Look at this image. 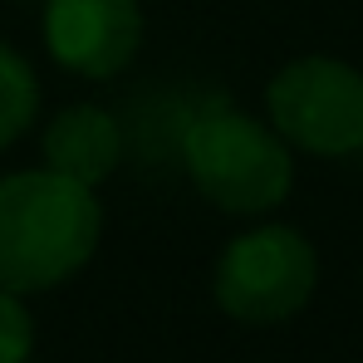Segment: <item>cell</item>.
<instances>
[{
    "label": "cell",
    "instance_id": "1",
    "mask_svg": "<svg viewBox=\"0 0 363 363\" xmlns=\"http://www.w3.org/2000/svg\"><path fill=\"white\" fill-rule=\"evenodd\" d=\"M104 236V206L94 186L30 167L0 177V290L40 295L74 280Z\"/></svg>",
    "mask_w": 363,
    "mask_h": 363
},
{
    "label": "cell",
    "instance_id": "2",
    "mask_svg": "<svg viewBox=\"0 0 363 363\" xmlns=\"http://www.w3.org/2000/svg\"><path fill=\"white\" fill-rule=\"evenodd\" d=\"M182 162L191 186L231 216H265L295 186L290 143L270 123L226 104L191 118L182 138Z\"/></svg>",
    "mask_w": 363,
    "mask_h": 363
},
{
    "label": "cell",
    "instance_id": "3",
    "mask_svg": "<svg viewBox=\"0 0 363 363\" xmlns=\"http://www.w3.org/2000/svg\"><path fill=\"white\" fill-rule=\"evenodd\" d=\"M319 285V255L304 231L295 226H255L241 231L236 241L221 250L211 290L221 314L241 324H285L295 319L304 304L314 300Z\"/></svg>",
    "mask_w": 363,
    "mask_h": 363
},
{
    "label": "cell",
    "instance_id": "4",
    "mask_svg": "<svg viewBox=\"0 0 363 363\" xmlns=\"http://www.w3.org/2000/svg\"><path fill=\"white\" fill-rule=\"evenodd\" d=\"M270 128L314 157L363 152V74L329 55H304L285 64L265 89Z\"/></svg>",
    "mask_w": 363,
    "mask_h": 363
},
{
    "label": "cell",
    "instance_id": "5",
    "mask_svg": "<svg viewBox=\"0 0 363 363\" xmlns=\"http://www.w3.org/2000/svg\"><path fill=\"white\" fill-rule=\"evenodd\" d=\"M143 45L138 0H50L45 5V50L60 69L84 79L123 74Z\"/></svg>",
    "mask_w": 363,
    "mask_h": 363
},
{
    "label": "cell",
    "instance_id": "6",
    "mask_svg": "<svg viewBox=\"0 0 363 363\" xmlns=\"http://www.w3.org/2000/svg\"><path fill=\"white\" fill-rule=\"evenodd\" d=\"M123 162V128L108 108L99 104H74L50 118L45 128V167L64 177L99 186L118 172Z\"/></svg>",
    "mask_w": 363,
    "mask_h": 363
},
{
    "label": "cell",
    "instance_id": "7",
    "mask_svg": "<svg viewBox=\"0 0 363 363\" xmlns=\"http://www.w3.org/2000/svg\"><path fill=\"white\" fill-rule=\"evenodd\" d=\"M35 113H40V79L20 50L0 40V147L25 138Z\"/></svg>",
    "mask_w": 363,
    "mask_h": 363
},
{
    "label": "cell",
    "instance_id": "8",
    "mask_svg": "<svg viewBox=\"0 0 363 363\" xmlns=\"http://www.w3.org/2000/svg\"><path fill=\"white\" fill-rule=\"evenodd\" d=\"M35 354V319L20 295L0 290V363H30Z\"/></svg>",
    "mask_w": 363,
    "mask_h": 363
}]
</instances>
